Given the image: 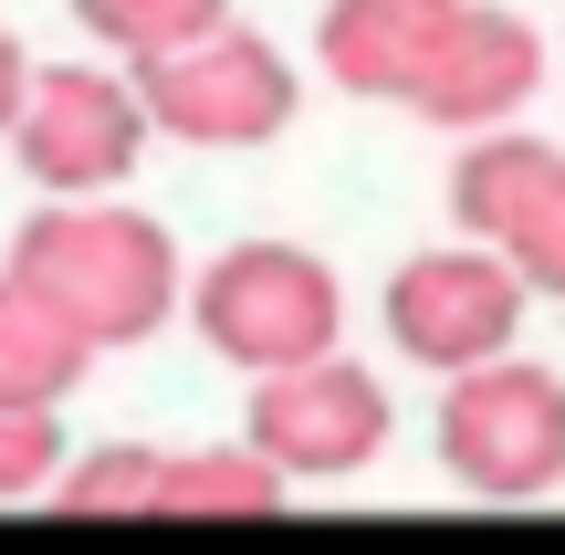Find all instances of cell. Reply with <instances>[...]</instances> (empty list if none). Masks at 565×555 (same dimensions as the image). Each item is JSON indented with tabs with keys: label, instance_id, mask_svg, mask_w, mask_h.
<instances>
[{
	"label": "cell",
	"instance_id": "cell-1",
	"mask_svg": "<svg viewBox=\"0 0 565 555\" xmlns=\"http://www.w3.org/2000/svg\"><path fill=\"white\" fill-rule=\"evenodd\" d=\"M11 273L95 356L158 335L168 305H179V242H168V221H147L126 200H42L11 242Z\"/></svg>",
	"mask_w": 565,
	"mask_h": 555
},
{
	"label": "cell",
	"instance_id": "cell-2",
	"mask_svg": "<svg viewBox=\"0 0 565 555\" xmlns=\"http://www.w3.org/2000/svg\"><path fill=\"white\" fill-rule=\"evenodd\" d=\"M189 314H200L210 356H231V367L263 388V377H294V367H315V356H335L345 284L294 242H231L221 263L189 284Z\"/></svg>",
	"mask_w": 565,
	"mask_h": 555
},
{
	"label": "cell",
	"instance_id": "cell-3",
	"mask_svg": "<svg viewBox=\"0 0 565 555\" xmlns=\"http://www.w3.org/2000/svg\"><path fill=\"white\" fill-rule=\"evenodd\" d=\"M440 472L471 503H545L565 482V377L534 356L450 377L440 398Z\"/></svg>",
	"mask_w": 565,
	"mask_h": 555
},
{
	"label": "cell",
	"instance_id": "cell-4",
	"mask_svg": "<svg viewBox=\"0 0 565 555\" xmlns=\"http://www.w3.org/2000/svg\"><path fill=\"white\" fill-rule=\"evenodd\" d=\"M137 105L158 137L179 147H273L282 126H294L303 84L294 63H282V42H263L252 21H231V32L189 42V53L168 63H137Z\"/></svg>",
	"mask_w": 565,
	"mask_h": 555
},
{
	"label": "cell",
	"instance_id": "cell-5",
	"mask_svg": "<svg viewBox=\"0 0 565 555\" xmlns=\"http://www.w3.org/2000/svg\"><path fill=\"white\" fill-rule=\"evenodd\" d=\"M21 168H32L42 200H116L137 179V147H147V105L137 74H105V63H42L32 105L11 126Z\"/></svg>",
	"mask_w": 565,
	"mask_h": 555
},
{
	"label": "cell",
	"instance_id": "cell-6",
	"mask_svg": "<svg viewBox=\"0 0 565 555\" xmlns=\"http://www.w3.org/2000/svg\"><path fill=\"white\" fill-rule=\"evenodd\" d=\"M524 273L503 252H419V263L387 273V335H398L408 367H440V377H471V367H503L513 335H524Z\"/></svg>",
	"mask_w": 565,
	"mask_h": 555
},
{
	"label": "cell",
	"instance_id": "cell-7",
	"mask_svg": "<svg viewBox=\"0 0 565 555\" xmlns=\"http://www.w3.org/2000/svg\"><path fill=\"white\" fill-rule=\"evenodd\" d=\"M387 419H398L387 409V377L335 346V356H315V367H294V377H263L242 440L282 482H345V472H366V461L387 451Z\"/></svg>",
	"mask_w": 565,
	"mask_h": 555
},
{
	"label": "cell",
	"instance_id": "cell-8",
	"mask_svg": "<svg viewBox=\"0 0 565 555\" xmlns=\"http://www.w3.org/2000/svg\"><path fill=\"white\" fill-rule=\"evenodd\" d=\"M534 84H545V32H534L524 11H492V0H471L461 21H450L440 63L419 74V95H408V116L450 126V137H503L513 116L534 105Z\"/></svg>",
	"mask_w": 565,
	"mask_h": 555
},
{
	"label": "cell",
	"instance_id": "cell-9",
	"mask_svg": "<svg viewBox=\"0 0 565 555\" xmlns=\"http://www.w3.org/2000/svg\"><path fill=\"white\" fill-rule=\"evenodd\" d=\"M461 11H471V0H324L315 53H324V74H335L345 95L408 105V95H419V74L440 63V42H450V21H461Z\"/></svg>",
	"mask_w": 565,
	"mask_h": 555
},
{
	"label": "cell",
	"instance_id": "cell-10",
	"mask_svg": "<svg viewBox=\"0 0 565 555\" xmlns=\"http://www.w3.org/2000/svg\"><path fill=\"white\" fill-rule=\"evenodd\" d=\"M555 179H565L555 137H524V126L471 137L461 158H450V221L471 231V252H513V231L534 221V200H545Z\"/></svg>",
	"mask_w": 565,
	"mask_h": 555
},
{
	"label": "cell",
	"instance_id": "cell-11",
	"mask_svg": "<svg viewBox=\"0 0 565 555\" xmlns=\"http://www.w3.org/2000/svg\"><path fill=\"white\" fill-rule=\"evenodd\" d=\"M84 367H95V346L21 273H0V409H63L84 388Z\"/></svg>",
	"mask_w": 565,
	"mask_h": 555
},
{
	"label": "cell",
	"instance_id": "cell-12",
	"mask_svg": "<svg viewBox=\"0 0 565 555\" xmlns=\"http://www.w3.org/2000/svg\"><path fill=\"white\" fill-rule=\"evenodd\" d=\"M282 493H294V482H282L252 440L168 451V472H158V514L168 524H252V514H282Z\"/></svg>",
	"mask_w": 565,
	"mask_h": 555
},
{
	"label": "cell",
	"instance_id": "cell-13",
	"mask_svg": "<svg viewBox=\"0 0 565 555\" xmlns=\"http://www.w3.org/2000/svg\"><path fill=\"white\" fill-rule=\"evenodd\" d=\"M74 21L126 63H168V53H189V42L231 32V0H74Z\"/></svg>",
	"mask_w": 565,
	"mask_h": 555
},
{
	"label": "cell",
	"instance_id": "cell-14",
	"mask_svg": "<svg viewBox=\"0 0 565 555\" xmlns=\"http://www.w3.org/2000/svg\"><path fill=\"white\" fill-rule=\"evenodd\" d=\"M158 472H168V451H147V440H105V451L63 461L53 503H63V514H158Z\"/></svg>",
	"mask_w": 565,
	"mask_h": 555
},
{
	"label": "cell",
	"instance_id": "cell-15",
	"mask_svg": "<svg viewBox=\"0 0 565 555\" xmlns=\"http://www.w3.org/2000/svg\"><path fill=\"white\" fill-rule=\"evenodd\" d=\"M63 482V419L53 409H0V503H32Z\"/></svg>",
	"mask_w": 565,
	"mask_h": 555
},
{
	"label": "cell",
	"instance_id": "cell-16",
	"mask_svg": "<svg viewBox=\"0 0 565 555\" xmlns=\"http://www.w3.org/2000/svg\"><path fill=\"white\" fill-rule=\"evenodd\" d=\"M513 273H524V293H565V179L534 200V221L513 231V252H503Z\"/></svg>",
	"mask_w": 565,
	"mask_h": 555
},
{
	"label": "cell",
	"instance_id": "cell-17",
	"mask_svg": "<svg viewBox=\"0 0 565 555\" xmlns=\"http://www.w3.org/2000/svg\"><path fill=\"white\" fill-rule=\"evenodd\" d=\"M32 74H42V63L21 53V32L0 21V137H11V126H21V105H32Z\"/></svg>",
	"mask_w": 565,
	"mask_h": 555
}]
</instances>
